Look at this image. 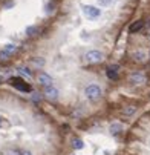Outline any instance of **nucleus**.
<instances>
[{"label": "nucleus", "instance_id": "1", "mask_svg": "<svg viewBox=\"0 0 150 155\" xmlns=\"http://www.w3.org/2000/svg\"><path fill=\"white\" fill-rule=\"evenodd\" d=\"M86 97H88L91 101H97V100H100L101 98V87L98 86V84H89L88 87H86Z\"/></svg>", "mask_w": 150, "mask_h": 155}, {"label": "nucleus", "instance_id": "2", "mask_svg": "<svg viewBox=\"0 0 150 155\" xmlns=\"http://www.w3.org/2000/svg\"><path fill=\"white\" fill-rule=\"evenodd\" d=\"M83 14L89 20H95L101 15V9L97 6H92V5H86V6H83Z\"/></svg>", "mask_w": 150, "mask_h": 155}, {"label": "nucleus", "instance_id": "3", "mask_svg": "<svg viewBox=\"0 0 150 155\" xmlns=\"http://www.w3.org/2000/svg\"><path fill=\"white\" fill-rule=\"evenodd\" d=\"M9 81H11V84L14 86V87H17L18 91H23V92H31V86L23 80V78H20V77H12V78H9Z\"/></svg>", "mask_w": 150, "mask_h": 155}, {"label": "nucleus", "instance_id": "4", "mask_svg": "<svg viewBox=\"0 0 150 155\" xmlns=\"http://www.w3.org/2000/svg\"><path fill=\"white\" fill-rule=\"evenodd\" d=\"M84 58H86L88 63H100V61H103V52H100L97 49H92V51L86 52Z\"/></svg>", "mask_w": 150, "mask_h": 155}, {"label": "nucleus", "instance_id": "5", "mask_svg": "<svg viewBox=\"0 0 150 155\" xmlns=\"http://www.w3.org/2000/svg\"><path fill=\"white\" fill-rule=\"evenodd\" d=\"M45 98L46 100H49V101H57L58 100V97H60V92H58V89L57 87H54L52 84L51 86H46L45 87Z\"/></svg>", "mask_w": 150, "mask_h": 155}, {"label": "nucleus", "instance_id": "6", "mask_svg": "<svg viewBox=\"0 0 150 155\" xmlns=\"http://www.w3.org/2000/svg\"><path fill=\"white\" fill-rule=\"evenodd\" d=\"M129 80H130L133 84H144V83H145V77H144L141 72H133V74H130Z\"/></svg>", "mask_w": 150, "mask_h": 155}, {"label": "nucleus", "instance_id": "7", "mask_svg": "<svg viewBox=\"0 0 150 155\" xmlns=\"http://www.w3.org/2000/svg\"><path fill=\"white\" fill-rule=\"evenodd\" d=\"M38 83L41 84V86H51V83H52V78H51V75L49 74H46V72H40L38 74Z\"/></svg>", "mask_w": 150, "mask_h": 155}, {"label": "nucleus", "instance_id": "8", "mask_svg": "<svg viewBox=\"0 0 150 155\" xmlns=\"http://www.w3.org/2000/svg\"><path fill=\"white\" fill-rule=\"evenodd\" d=\"M144 28V21L142 20H138V21H135L133 25H130V28H129V32H138V31H141Z\"/></svg>", "mask_w": 150, "mask_h": 155}, {"label": "nucleus", "instance_id": "9", "mask_svg": "<svg viewBox=\"0 0 150 155\" xmlns=\"http://www.w3.org/2000/svg\"><path fill=\"white\" fill-rule=\"evenodd\" d=\"M3 51L8 52L9 55H12V54L17 51V45H14V43H6V45L3 46Z\"/></svg>", "mask_w": 150, "mask_h": 155}, {"label": "nucleus", "instance_id": "10", "mask_svg": "<svg viewBox=\"0 0 150 155\" xmlns=\"http://www.w3.org/2000/svg\"><path fill=\"white\" fill-rule=\"evenodd\" d=\"M121 130H123V126H121L120 123H112V126H110V132H112L113 135H118Z\"/></svg>", "mask_w": 150, "mask_h": 155}, {"label": "nucleus", "instance_id": "11", "mask_svg": "<svg viewBox=\"0 0 150 155\" xmlns=\"http://www.w3.org/2000/svg\"><path fill=\"white\" fill-rule=\"evenodd\" d=\"M72 146H74V149H83V147H84V143H83L81 138H75V140L72 141Z\"/></svg>", "mask_w": 150, "mask_h": 155}, {"label": "nucleus", "instance_id": "12", "mask_svg": "<svg viewBox=\"0 0 150 155\" xmlns=\"http://www.w3.org/2000/svg\"><path fill=\"white\" fill-rule=\"evenodd\" d=\"M107 77H109L110 80H118V72L112 71V69H107Z\"/></svg>", "mask_w": 150, "mask_h": 155}, {"label": "nucleus", "instance_id": "13", "mask_svg": "<svg viewBox=\"0 0 150 155\" xmlns=\"http://www.w3.org/2000/svg\"><path fill=\"white\" fill-rule=\"evenodd\" d=\"M135 110H136V107H135V106H129V107H124V109H123V112H124L126 115H132V114L135 112Z\"/></svg>", "mask_w": 150, "mask_h": 155}, {"label": "nucleus", "instance_id": "14", "mask_svg": "<svg viewBox=\"0 0 150 155\" xmlns=\"http://www.w3.org/2000/svg\"><path fill=\"white\" fill-rule=\"evenodd\" d=\"M18 72H20V74H23V75H26L28 78L32 77V72H31L28 68H18Z\"/></svg>", "mask_w": 150, "mask_h": 155}, {"label": "nucleus", "instance_id": "15", "mask_svg": "<svg viewBox=\"0 0 150 155\" xmlns=\"http://www.w3.org/2000/svg\"><path fill=\"white\" fill-rule=\"evenodd\" d=\"M144 58H145V52H144V51H138V52H135V60L142 61Z\"/></svg>", "mask_w": 150, "mask_h": 155}, {"label": "nucleus", "instance_id": "16", "mask_svg": "<svg viewBox=\"0 0 150 155\" xmlns=\"http://www.w3.org/2000/svg\"><path fill=\"white\" fill-rule=\"evenodd\" d=\"M98 3H100V8H106L112 3V0H98Z\"/></svg>", "mask_w": 150, "mask_h": 155}, {"label": "nucleus", "instance_id": "17", "mask_svg": "<svg viewBox=\"0 0 150 155\" xmlns=\"http://www.w3.org/2000/svg\"><path fill=\"white\" fill-rule=\"evenodd\" d=\"M9 57H11V55H9L8 52H5L3 49H2V51H0V60H3V61H5V60H8Z\"/></svg>", "mask_w": 150, "mask_h": 155}, {"label": "nucleus", "instance_id": "18", "mask_svg": "<svg viewBox=\"0 0 150 155\" xmlns=\"http://www.w3.org/2000/svg\"><path fill=\"white\" fill-rule=\"evenodd\" d=\"M17 155H32V153H31L29 150H18Z\"/></svg>", "mask_w": 150, "mask_h": 155}, {"label": "nucleus", "instance_id": "19", "mask_svg": "<svg viewBox=\"0 0 150 155\" xmlns=\"http://www.w3.org/2000/svg\"><path fill=\"white\" fill-rule=\"evenodd\" d=\"M32 98H34V101H40V100H41V95H40V94H34Z\"/></svg>", "mask_w": 150, "mask_h": 155}, {"label": "nucleus", "instance_id": "20", "mask_svg": "<svg viewBox=\"0 0 150 155\" xmlns=\"http://www.w3.org/2000/svg\"><path fill=\"white\" fill-rule=\"evenodd\" d=\"M109 69H112V71H116V72H118L120 66H118V64H112V66H109Z\"/></svg>", "mask_w": 150, "mask_h": 155}, {"label": "nucleus", "instance_id": "21", "mask_svg": "<svg viewBox=\"0 0 150 155\" xmlns=\"http://www.w3.org/2000/svg\"><path fill=\"white\" fill-rule=\"evenodd\" d=\"M2 81H3V77H2V75H0V83H2Z\"/></svg>", "mask_w": 150, "mask_h": 155}, {"label": "nucleus", "instance_id": "22", "mask_svg": "<svg viewBox=\"0 0 150 155\" xmlns=\"http://www.w3.org/2000/svg\"><path fill=\"white\" fill-rule=\"evenodd\" d=\"M0 127H2V118H0Z\"/></svg>", "mask_w": 150, "mask_h": 155}]
</instances>
